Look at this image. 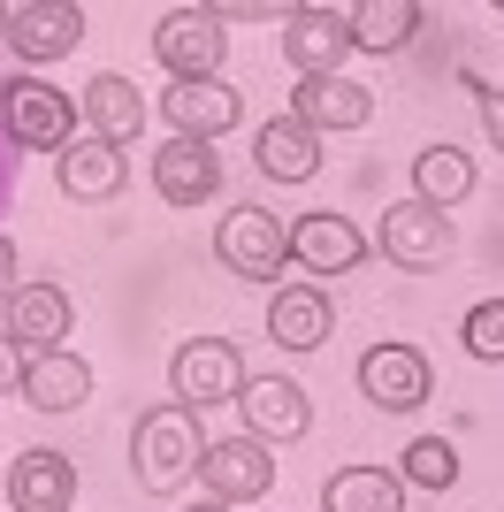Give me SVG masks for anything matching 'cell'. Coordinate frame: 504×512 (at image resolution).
Masks as SVG:
<instances>
[{
  "label": "cell",
  "instance_id": "obj_1",
  "mask_svg": "<svg viewBox=\"0 0 504 512\" xmlns=\"http://www.w3.org/2000/svg\"><path fill=\"white\" fill-rule=\"evenodd\" d=\"M130 467H138V490L176 497L191 474L207 467V428H199V413L176 406V398H168V406H146L138 428H130Z\"/></svg>",
  "mask_w": 504,
  "mask_h": 512
},
{
  "label": "cell",
  "instance_id": "obj_2",
  "mask_svg": "<svg viewBox=\"0 0 504 512\" xmlns=\"http://www.w3.org/2000/svg\"><path fill=\"white\" fill-rule=\"evenodd\" d=\"M0 130L31 153H69L77 146V107H69V92L46 85V77H8V85H0Z\"/></svg>",
  "mask_w": 504,
  "mask_h": 512
},
{
  "label": "cell",
  "instance_id": "obj_3",
  "mask_svg": "<svg viewBox=\"0 0 504 512\" xmlns=\"http://www.w3.org/2000/svg\"><path fill=\"white\" fill-rule=\"evenodd\" d=\"M214 253H222V268H230V276L275 283L283 268H291V222L245 199V207L222 214V230H214Z\"/></svg>",
  "mask_w": 504,
  "mask_h": 512
},
{
  "label": "cell",
  "instance_id": "obj_4",
  "mask_svg": "<svg viewBox=\"0 0 504 512\" xmlns=\"http://www.w3.org/2000/svg\"><path fill=\"white\" fill-rule=\"evenodd\" d=\"M153 54L176 85L191 77H222V54H230V31H222V8H168L153 23Z\"/></svg>",
  "mask_w": 504,
  "mask_h": 512
},
{
  "label": "cell",
  "instance_id": "obj_5",
  "mask_svg": "<svg viewBox=\"0 0 504 512\" xmlns=\"http://www.w3.org/2000/svg\"><path fill=\"white\" fill-rule=\"evenodd\" d=\"M168 390H176V406L207 413V406H237L245 398V360H237V344L222 337H191L176 360H168Z\"/></svg>",
  "mask_w": 504,
  "mask_h": 512
},
{
  "label": "cell",
  "instance_id": "obj_6",
  "mask_svg": "<svg viewBox=\"0 0 504 512\" xmlns=\"http://www.w3.org/2000/svg\"><path fill=\"white\" fill-rule=\"evenodd\" d=\"M359 390H367L382 413L428 406V390H436L428 352H420V344H367V352H359Z\"/></svg>",
  "mask_w": 504,
  "mask_h": 512
},
{
  "label": "cell",
  "instance_id": "obj_7",
  "mask_svg": "<svg viewBox=\"0 0 504 512\" xmlns=\"http://www.w3.org/2000/svg\"><path fill=\"white\" fill-rule=\"evenodd\" d=\"M382 253L398 260V268H443V260L459 253V230H451V214L420 207V199H398V207H382Z\"/></svg>",
  "mask_w": 504,
  "mask_h": 512
},
{
  "label": "cell",
  "instance_id": "obj_8",
  "mask_svg": "<svg viewBox=\"0 0 504 512\" xmlns=\"http://www.w3.org/2000/svg\"><path fill=\"white\" fill-rule=\"evenodd\" d=\"M283 54H291L298 77H336V62L352 54V8H291Z\"/></svg>",
  "mask_w": 504,
  "mask_h": 512
},
{
  "label": "cell",
  "instance_id": "obj_9",
  "mask_svg": "<svg viewBox=\"0 0 504 512\" xmlns=\"http://www.w3.org/2000/svg\"><path fill=\"white\" fill-rule=\"evenodd\" d=\"M84 39V8L77 0H23V8H8V54H23V62H62L69 46Z\"/></svg>",
  "mask_w": 504,
  "mask_h": 512
},
{
  "label": "cell",
  "instance_id": "obj_10",
  "mask_svg": "<svg viewBox=\"0 0 504 512\" xmlns=\"http://www.w3.org/2000/svg\"><path fill=\"white\" fill-rule=\"evenodd\" d=\"M199 482H207L214 505H252V497H268L275 482V459L260 436H230V444H207V467H199Z\"/></svg>",
  "mask_w": 504,
  "mask_h": 512
},
{
  "label": "cell",
  "instance_id": "obj_11",
  "mask_svg": "<svg viewBox=\"0 0 504 512\" xmlns=\"http://www.w3.org/2000/svg\"><path fill=\"white\" fill-rule=\"evenodd\" d=\"M237 413H245V436H260V444H291V436L314 428V398H306L291 375H252Z\"/></svg>",
  "mask_w": 504,
  "mask_h": 512
},
{
  "label": "cell",
  "instance_id": "obj_12",
  "mask_svg": "<svg viewBox=\"0 0 504 512\" xmlns=\"http://www.w3.org/2000/svg\"><path fill=\"white\" fill-rule=\"evenodd\" d=\"M161 115L176 123V138H222V130L245 123V100H237V85H222V77H191V85H168L161 92Z\"/></svg>",
  "mask_w": 504,
  "mask_h": 512
},
{
  "label": "cell",
  "instance_id": "obj_13",
  "mask_svg": "<svg viewBox=\"0 0 504 512\" xmlns=\"http://www.w3.org/2000/svg\"><path fill=\"white\" fill-rule=\"evenodd\" d=\"M153 192L168 199V207H199V199L222 192V153L207 146V138H168L161 153H153Z\"/></svg>",
  "mask_w": 504,
  "mask_h": 512
},
{
  "label": "cell",
  "instance_id": "obj_14",
  "mask_svg": "<svg viewBox=\"0 0 504 512\" xmlns=\"http://www.w3.org/2000/svg\"><path fill=\"white\" fill-rule=\"evenodd\" d=\"M62 337H69V291L16 283L8 291V344H16L23 360H39V352H62Z\"/></svg>",
  "mask_w": 504,
  "mask_h": 512
},
{
  "label": "cell",
  "instance_id": "obj_15",
  "mask_svg": "<svg viewBox=\"0 0 504 512\" xmlns=\"http://www.w3.org/2000/svg\"><path fill=\"white\" fill-rule=\"evenodd\" d=\"M8 505L16 512H69L77 505V467L69 451H16L8 459Z\"/></svg>",
  "mask_w": 504,
  "mask_h": 512
},
{
  "label": "cell",
  "instance_id": "obj_16",
  "mask_svg": "<svg viewBox=\"0 0 504 512\" xmlns=\"http://www.w3.org/2000/svg\"><path fill=\"white\" fill-rule=\"evenodd\" d=\"M291 115L306 130H359L367 123V115H375V92L367 85H352V77H344V69H336V77H298V92H291Z\"/></svg>",
  "mask_w": 504,
  "mask_h": 512
},
{
  "label": "cell",
  "instance_id": "obj_17",
  "mask_svg": "<svg viewBox=\"0 0 504 512\" xmlns=\"http://www.w3.org/2000/svg\"><path fill=\"white\" fill-rule=\"evenodd\" d=\"M252 161H260L268 184H314L321 176V138L298 123V115H275V123L252 130Z\"/></svg>",
  "mask_w": 504,
  "mask_h": 512
},
{
  "label": "cell",
  "instance_id": "obj_18",
  "mask_svg": "<svg viewBox=\"0 0 504 512\" xmlns=\"http://www.w3.org/2000/svg\"><path fill=\"white\" fill-rule=\"evenodd\" d=\"M291 260L314 268V276H344V268L367 260V237H359V222H344V214H298L291 222Z\"/></svg>",
  "mask_w": 504,
  "mask_h": 512
},
{
  "label": "cell",
  "instance_id": "obj_19",
  "mask_svg": "<svg viewBox=\"0 0 504 512\" xmlns=\"http://www.w3.org/2000/svg\"><path fill=\"white\" fill-rule=\"evenodd\" d=\"M329 329H336L329 291H314V283H283V291H275L268 337L283 344V352H321V344H329Z\"/></svg>",
  "mask_w": 504,
  "mask_h": 512
},
{
  "label": "cell",
  "instance_id": "obj_20",
  "mask_svg": "<svg viewBox=\"0 0 504 512\" xmlns=\"http://www.w3.org/2000/svg\"><path fill=\"white\" fill-rule=\"evenodd\" d=\"M16 398L31 413H77L84 398H92V367H84L77 352H39V360H23Z\"/></svg>",
  "mask_w": 504,
  "mask_h": 512
},
{
  "label": "cell",
  "instance_id": "obj_21",
  "mask_svg": "<svg viewBox=\"0 0 504 512\" xmlns=\"http://www.w3.org/2000/svg\"><path fill=\"white\" fill-rule=\"evenodd\" d=\"M84 115H92V138H100V146H115V153L146 130V100H138V85H130V77H115V69H100V77L84 85Z\"/></svg>",
  "mask_w": 504,
  "mask_h": 512
},
{
  "label": "cell",
  "instance_id": "obj_22",
  "mask_svg": "<svg viewBox=\"0 0 504 512\" xmlns=\"http://www.w3.org/2000/svg\"><path fill=\"white\" fill-rule=\"evenodd\" d=\"M321 512H405V482L390 467H336Z\"/></svg>",
  "mask_w": 504,
  "mask_h": 512
},
{
  "label": "cell",
  "instance_id": "obj_23",
  "mask_svg": "<svg viewBox=\"0 0 504 512\" xmlns=\"http://www.w3.org/2000/svg\"><path fill=\"white\" fill-rule=\"evenodd\" d=\"M420 23H428L420 0H367V8H352V46H367V54H405Z\"/></svg>",
  "mask_w": 504,
  "mask_h": 512
},
{
  "label": "cell",
  "instance_id": "obj_24",
  "mask_svg": "<svg viewBox=\"0 0 504 512\" xmlns=\"http://www.w3.org/2000/svg\"><path fill=\"white\" fill-rule=\"evenodd\" d=\"M466 192H474V161H466L459 146H428V153H413V199H420V207L451 214Z\"/></svg>",
  "mask_w": 504,
  "mask_h": 512
},
{
  "label": "cell",
  "instance_id": "obj_25",
  "mask_svg": "<svg viewBox=\"0 0 504 512\" xmlns=\"http://www.w3.org/2000/svg\"><path fill=\"white\" fill-rule=\"evenodd\" d=\"M62 192L69 199H115L123 192V153L115 146H100V138H77V146L62 153Z\"/></svg>",
  "mask_w": 504,
  "mask_h": 512
},
{
  "label": "cell",
  "instance_id": "obj_26",
  "mask_svg": "<svg viewBox=\"0 0 504 512\" xmlns=\"http://www.w3.org/2000/svg\"><path fill=\"white\" fill-rule=\"evenodd\" d=\"M398 482H420V490H451V482H459V451L443 444V436H420V444H405Z\"/></svg>",
  "mask_w": 504,
  "mask_h": 512
},
{
  "label": "cell",
  "instance_id": "obj_27",
  "mask_svg": "<svg viewBox=\"0 0 504 512\" xmlns=\"http://www.w3.org/2000/svg\"><path fill=\"white\" fill-rule=\"evenodd\" d=\"M466 352H474V360H504V299H482L474 306V314H466Z\"/></svg>",
  "mask_w": 504,
  "mask_h": 512
},
{
  "label": "cell",
  "instance_id": "obj_28",
  "mask_svg": "<svg viewBox=\"0 0 504 512\" xmlns=\"http://www.w3.org/2000/svg\"><path fill=\"white\" fill-rule=\"evenodd\" d=\"M474 107H482V130H489V146L504 153V92H489V85H474Z\"/></svg>",
  "mask_w": 504,
  "mask_h": 512
},
{
  "label": "cell",
  "instance_id": "obj_29",
  "mask_svg": "<svg viewBox=\"0 0 504 512\" xmlns=\"http://www.w3.org/2000/svg\"><path fill=\"white\" fill-rule=\"evenodd\" d=\"M16 383H23V352L8 344V329H0V398H8Z\"/></svg>",
  "mask_w": 504,
  "mask_h": 512
},
{
  "label": "cell",
  "instance_id": "obj_30",
  "mask_svg": "<svg viewBox=\"0 0 504 512\" xmlns=\"http://www.w3.org/2000/svg\"><path fill=\"white\" fill-rule=\"evenodd\" d=\"M8 276H16V245L0 237V299H8Z\"/></svg>",
  "mask_w": 504,
  "mask_h": 512
},
{
  "label": "cell",
  "instance_id": "obj_31",
  "mask_svg": "<svg viewBox=\"0 0 504 512\" xmlns=\"http://www.w3.org/2000/svg\"><path fill=\"white\" fill-rule=\"evenodd\" d=\"M184 512H230V505H214V497H199V505H184Z\"/></svg>",
  "mask_w": 504,
  "mask_h": 512
},
{
  "label": "cell",
  "instance_id": "obj_32",
  "mask_svg": "<svg viewBox=\"0 0 504 512\" xmlns=\"http://www.w3.org/2000/svg\"><path fill=\"white\" fill-rule=\"evenodd\" d=\"M0 39H8V8H0Z\"/></svg>",
  "mask_w": 504,
  "mask_h": 512
}]
</instances>
